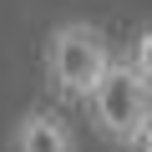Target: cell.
I'll return each instance as SVG.
<instances>
[{"label": "cell", "mask_w": 152, "mask_h": 152, "mask_svg": "<svg viewBox=\"0 0 152 152\" xmlns=\"http://www.w3.org/2000/svg\"><path fill=\"white\" fill-rule=\"evenodd\" d=\"M117 66L112 41L91 20H61L46 31V81L61 102H91L102 76Z\"/></svg>", "instance_id": "6da1fadb"}, {"label": "cell", "mask_w": 152, "mask_h": 152, "mask_svg": "<svg viewBox=\"0 0 152 152\" xmlns=\"http://www.w3.org/2000/svg\"><path fill=\"white\" fill-rule=\"evenodd\" d=\"M91 127L112 142V147H137L147 122H152V81L122 56L107 76H102V86L91 91Z\"/></svg>", "instance_id": "7a4b0ae2"}, {"label": "cell", "mask_w": 152, "mask_h": 152, "mask_svg": "<svg viewBox=\"0 0 152 152\" xmlns=\"http://www.w3.org/2000/svg\"><path fill=\"white\" fill-rule=\"evenodd\" d=\"M10 152H76V132L51 107H26L10 127Z\"/></svg>", "instance_id": "3957f363"}, {"label": "cell", "mask_w": 152, "mask_h": 152, "mask_svg": "<svg viewBox=\"0 0 152 152\" xmlns=\"http://www.w3.org/2000/svg\"><path fill=\"white\" fill-rule=\"evenodd\" d=\"M127 61H132V66L147 76V81H152V20H147V26L132 36V46H127Z\"/></svg>", "instance_id": "277c9868"}, {"label": "cell", "mask_w": 152, "mask_h": 152, "mask_svg": "<svg viewBox=\"0 0 152 152\" xmlns=\"http://www.w3.org/2000/svg\"><path fill=\"white\" fill-rule=\"evenodd\" d=\"M137 152H152V122H147V132H142V142H137Z\"/></svg>", "instance_id": "5b68a950"}]
</instances>
